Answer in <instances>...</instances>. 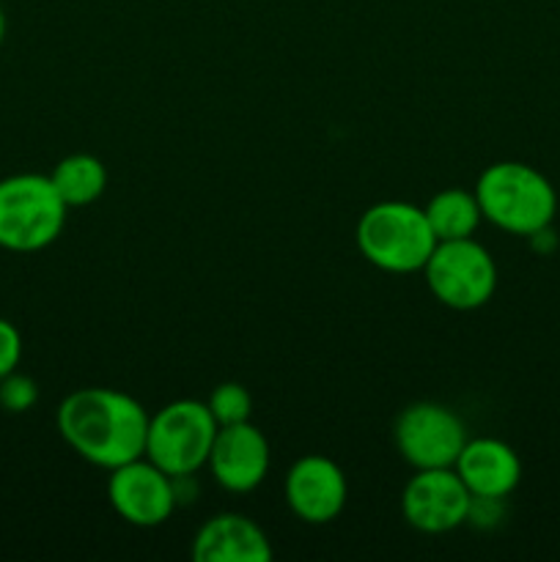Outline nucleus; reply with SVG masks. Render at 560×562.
<instances>
[{"label": "nucleus", "instance_id": "16", "mask_svg": "<svg viewBox=\"0 0 560 562\" xmlns=\"http://www.w3.org/2000/svg\"><path fill=\"white\" fill-rule=\"evenodd\" d=\"M209 412H212L214 423L220 428L236 426V423H247L253 415V395L247 393L245 384L239 382H223L212 390L206 401Z\"/></svg>", "mask_w": 560, "mask_h": 562}, {"label": "nucleus", "instance_id": "6", "mask_svg": "<svg viewBox=\"0 0 560 562\" xmlns=\"http://www.w3.org/2000/svg\"><path fill=\"white\" fill-rule=\"evenodd\" d=\"M428 291L434 300L453 311H475L494 296L497 289V263L492 252L475 239L437 241L423 267Z\"/></svg>", "mask_w": 560, "mask_h": 562}, {"label": "nucleus", "instance_id": "8", "mask_svg": "<svg viewBox=\"0 0 560 562\" xmlns=\"http://www.w3.org/2000/svg\"><path fill=\"white\" fill-rule=\"evenodd\" d=\"M108 497L126 525L146 530L165 525L179 505L176 477L159 470L146 456L110 470Z\"/></svg>", "mask_w": 560, "mask_h": 562}, {"label": "nucleus", "instance_id": "15", "mask_svg": "<svg viewBox=\"0 0 560 562\" xmlns=\"http://www.w3.org/2000/svg\"><path fill=\"white\" fill-rule=\"evenodd\" d=\"M423 212H426V220L437 241L470 239V236H475L478 225L483 220L475 192L461 190V187H448V190L437 192L423 206Z\"/></svg>", "mask_w": 560, "mask_h": 562}, {"label": "nucleus", "instance_id": "5", "mask_svg": "<svg viewBox=\"0 0 560 562\" xmlns=\"http://www.w3.org/2000/svg\"><path fill=\"white\" fill-rule=\"evenodd\" d=\"M217 428L206 401H170L148 417L146 459L170 477L195 475L206 467Z\"/></svg>", "mask_w": 560, "mask_h": 562}, {"label": "nucleus", "instance_id": "3", "mask_svg": "<svg viewBox=\"0 0 560 562\" xmlns=\"http://www.w3.org/2000/svg\"><path fill=\"white\" fill-rule=\"evenodd\" d=\"M357 250L382 272H423L428 256L437 247L423 206L406 201L373 203L357 220Z\"/></svg>", "mask_w": 560, "mask_h": 562}, {"label": "nucleus", "instance_id": "11", "mask_svg": "<svg viewBox=\"0 0 560 562\" xmlns=\"http://www.w3.org/2000/svg\"><path fill=\"white\" fill-rule=\"evenodd\" d=\"M269 442L261 428L247 423L217 428L212 453H209V472L214 481L234 494H247L264 483L269 472Z\"/></svg>", "mask_w": 560, "mask_h": 562}, {"label": "nucleus", "instance_id": "4", "mask_svg": "<svg viewBox=\"0 0 560 562\" xmlns=\"http://www.w3.org/2000/svg\"><path fill=\"white\" fill-rule=\"evenodd\" d=\"M66 206L49 176L14 173L0 179V247L36 252L53 245L66 225Z\"/></svg>", "mask_w": 560, "mask_h": 562}, {"label": "nucleus", "instance_id": "13", "mask_svg": "<svg viewBox=\"0 0 560 562\" xmlns=\"http://www.w3.org/2000/svg\"><path fill=\"white\" fill-rule=\"evenodd\" d=\"M195 562H269L272 547L261 527L242 514H220L203 521L192 538Z\"/></svg>", "mask_w": 560, "mask_h": 562}, {"label": "nucleus", "instance_id": "9", "mask_svg": "<svg viewBox=\"0 0 560 562\" xmlns=\"http://www.w3.org/2000/svg\"><path fill=\"white\" fill-rule=\"evenodd\" d=\"M472 494L453 467L445 470H415L401 494L404 521L426 536H443L456 530L470 516Z\"/></svg>", "mask_w": 560, "mask_h": 562}, {"label": "nucleus", "instance_id": "17", "mask_svg": "<svg viewBox=\"0 0 560 562\" xmlns=\"http://www.w3.org/2000/svg\"><path fill=\"white\" fill-rule=\"evenodd\" d=\"M38 401V387L31 376L25 373H9L0 379V406L11 415H22V412L33 409Z\"/></svg>", "mask_w": 560, "mask_h": 562}, {"label": "nucleus", "instance_id": "19", "mask_svg": "<svg viewBox=\"0 0 560 562\" xmlns=\"http://www.w3.org/2000/svg\"><path fill=\"white\" fill-rule=\"evenodd\" d=\"M3 38H5V14L0 9V47H3Z\"/></svg>", "mask_w": 560, "mask_h": 562}, {"label": "nucleus", "instance_id": "10", "mask_svg": "<svg viewBox=\"0 0 560 562\" xmlns=\"http://www.w3.org/2000/svg\"><path fill=\"white\" fill-rule=\"evenodd\" d=\"M349 483L327 456H302L285 472V503L305 525H329L346 508Z\"/></svg>", "mask_w": 560, "mask_h": 562}, {"label": "nucleus", "instance_id": "2", "mask_svg": "<svg viewBox=\"0 0 560 562\" xmlns=\"http://www.w3.org/2000/svg\"><path fill=\"white\" fill-rule=\"evenodd\" d=\"M475 198L481 203L483 220L497 225L505 234L527 236V239L549 228L558 212L552 181L533 165L514 162V159L489 165L478 176Z\"/></svg>", "mask_w": 560, "mask_h": 562}, {"label": "nucleus", "instance_id": "1", "mask_svg": "<svg viewBox=\"0 0 560 562\" xmlns=\"http://www.w3.org/2000/svg\"><path fill=\"white\" fill-rule=\"evenodd\" d=\"M58 434L82 461L102 470L146 456L148 412L113 387H82L58 406Z\"/></svg>", "mask_w": 560, "mask_h": 562}, {"label": "nucleus", "instance_id": "7", "mask_svg": "<svg viewBox=\"0 0 560 562\" xmlns=\"http://www.w3.org/2000/svg\"><path fill=\"white\" fill-rule=\"evenodd\" d=\"M393 439L412 470H445L456 464L467 445V428L450 406L417 401L399 415Z\"/></svg>", "mask_w": 560, "mask_h": 562}, {"label": "nucleus", "instance_id": "12", "mask_svg": "<svg viewBox=\"0 0 560 562\" xmlns=\"http://www.w3.org/2000/svg\"><path fill=\"white\" fill-rule=\"evenodd\" d=\"M453 470L472 497L505 499L522 481V461L516 450L494 437L467 439Z\"/></svg>", "mask_w": 560, "mask_h": 562}, {"label": "nucleus", "instance_id": "18", "mask_svg": "<svg viewBox=\"0 0 560 562\" xmlns=\"http://www.w3.org/2000/svg\"><path fill=\"white\" fill-rule=\"evenodd\" d=\"M22 360V335L11 322L0 318V379L16 371Z\"/></svg>", "mask_w": 560, "mask_h": 562}, {"label": "nucleus", "instance_id": "14", "mask_svg": "<svg viewBox=\"0 0 560 562\" xmlns=\"http://www.w3.org/2000/svg\"><path fill=\"white\" fill-rule=\"evenodd\" d=\"M49 181L69 209L91 206L108 190V168L93 154H69L55 165Z\"/></svg>", "mask_w": 560, "mask_h": 562}]
</instances>
